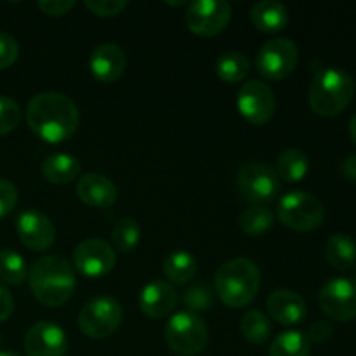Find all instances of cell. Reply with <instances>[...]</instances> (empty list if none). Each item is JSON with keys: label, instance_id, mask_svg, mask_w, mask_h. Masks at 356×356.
<instances>
[{"label": "cell", "instance_id": "cell-1", "mask_svg": "<svg viewBox=\"0 0 356 356\" xmlns=\"http://www.w3.org/2000/svg\"><path fill=\"white\" fill-rule=\"evenodd\" d=\"M26 122L33 134L45 143H63L79 129L80 113L68 96L45 90L30 99Z\"/></svg>", "mask_w": 356, "mask_h": 356}, {"label": "cell", "instance_id": "cell-2", "mask_svg": "<svg viewBox=\"0 0 356 356\" xmlns=\"http://www.w3.org/2000/svg\"><path fill=\"white\" fill-rule=\"evenodd\" d=\"M31 294L47 308H59L73 298L76 289L75 271L61 256H44L28 271Z\"/></svg>", "mask_w": 356, "mask_h": 356}, {"label": "cell", "instance_id": "cell-3", "mask_svg": "<svg viewBox=\"0 0 356 356\" xmlns=\"http://www.w3.org/2000/svg\"><path fill=\"white\" fill-rule=\"evenodd\" d=\"M261 287V271L252 259L235 257L221 264L214 277L219 299L229 308H243L256 299Z\"/></svg>", "mask_w": 356, "mask_h": 356}, {"label": "cell", "instance_id": "cell-4", "mask_svg": "<svg viewBox=\"0 0 356 356\" xmlns=\"http://www.w3.org/2000/svg\"><path fill=\"white\" fill-rule=\"evenodd\" d=\"M355 80L341 68H322L309 87V106L320 117H336L353 101Z\"/></svg>", "mask_w": 356, "mask_h": 356}, {"label": "cell", "instance_id": "cell-5", "mask_svg": "<svg viewBox=\"0 0 356 356\" xmlns=\"http://www.w3.org/2000/svg\"><path fill=\"white\" fill-rule=\"evenodd\" d=\"M167 346L179 356H195L205 350L209 330L204 320L190 312H179L165 323Z\"/></svg>", "mask_w": 356, "mask_h": 356}, {"label": "cell", "instance_id": "cell-6", "mask_svg": "<svg viewBox=\"0 0 356 356\" xmlns=\"http://www.w3.org/2000/svg\"><path fill=\"white\" fill-rule=\"evenodd\" d=\"M277 216L287 228L308 233L322 226L325 219V207L315 195L306 191H291L278 202Z\"/></svg>", "mask_w": 356, "mask_h": 356}, {"label": "cell", "instance_id": "cell-7", "mask_svg": "<svg viewBox=\"0 0 356 356\" xmlns=\"http://www.w3.org/2000/svg\"><path fill=\"white\" fill-rule=\"evenodd\" d=\"M124 318L120 302L108 296L90 299L79 313V327L89 339H106L113 336Z\"/></svg>", "mask_w": 356, "mask_h": 356}, {"label": "cell", "instance_id": "cell-8", "mask_svg": "<svg viewBox=\"0 0 356 356\" xmlns=\"http://www.w3.org/2000/svg\"><path fill=\"white\" fill-rule=\"evenodd\" d=\"M236 186L243 198L254 205L270 204L282 193L277 170L263 162L243 163L236 174Z\"/></svg>", "mask_w": 356, "mask_h": 356}, {"label": "cell", "instance_id": "cell-9", "mask_svg": "<svg viewBox=\"0 0 356 356\" xmlns=\"http://www.w3.org/2000/svg\"><path fill=\"white\" fill-rule=\"evenodd\" d=\"M232 21V6L225 0H195L188 3L186 26L198 37H214Z\"/></svg>", "mask_w": 356, "mask_h": 356}, {"label": "cell", "instance_id": "cell-10", "mask_svg": "<svg viewBox=\"0 0 356 356\" xmlns=\"http://www.w3.org/2000/svg\"><path fill=\"white\" fill-rule=\"evenodd\" d=\"M299 51L291 38H275L266 42L257 54V70L270 80H284L296 70Z\"/></svg>", "mask_w": 356, "mask_h": 356}, {"label": "cell", "instance_id": "cell-11", "mask_svg": "<svg viewBox=\"0 0 356 356\" xmlns=\"http://www.w3.org/2000/svg\"><path fill=\"white\" fill-rule=\"evenodd\" d=\"M236 106L240 115L252 125H264L271 120L277 108L275 92L268 83L250 80L240 87L236 94Z\"/></svg>", "mask_w": 356, "mask_h": 356}, {"label": "cell", "instance_id": "cell-12", "mask_svg": "<svg viewBox=\"0 0 356 356\" xmlns=\"http://www.w3.org/2000/svg\"><path fill=\"white\" fill-rule=\"evenodd\" d=\"M320 309L336 322L356 318V284L350 278H332L318 294Z\"/></svg>", "mask_w": 356, "mask_h": 356}, {"label": "cell", "instance_id": "cell-13", "mask_svg": "<svg viewBox=\"0 0 356 356\" xmlns=\"http://www.w3.org/2000/svg\"><path fill=\"white\" fill-rule=\"evenodd\" d=\"M115 250L101 238H87L73 250V266L87 278H101L115 266Z\"/></svg>", "mask_w": 356, "mask_h": 356}, {"label": "cell", "instance_id": "cell-14", "mask_svg": "<svg viewBox=\"0 0 356 356\" xmlns=\"http://www.w3.org/2000/svg\"><path fill=\"white\" fill-rule=\"evenodd\" d=\"M16 232L21 243L33 252H44L56 240L54 225L38 211L21 212L16 221Z\"/></svg>", "mask_w": 356, "mask_h": 356}, {"label": "cell", "instance_id": "cell-15", "mask_svg": "<svg viewBox=\"0 0 356 356\" xmlns=\"http://www.w3.org/2000/svg\"><path fill=\"white\" fill-rule=\"evenodd\" d=\"M24 350L28 356H66L68 337L58 323L38 322L26 332Z\"/></svg>", "mask_w": 356, "mask_h": 356}, {"label": "cell", "instance_id": "cell-16", "mask_svg": "<svg viewBox=\"0 0 356 356\" xmlns=\"http://www.w3.org/2000/svg\"><path fill=\"white\" fill-rule=\"evenodd\" d=\"M89 68L94 79L103 83L117 82L127 68L125 52L117 44H101L92 51L89 59Z\"/></svg>", "mask_w": 356, "mask_h": 356}, {"label": "cell", "instance_id": "cell-17", "mask_svg": "<svg viewBox=\"0 0 356 356\" xmlns=\"http://www.w3.org/2000/svg\"><path fill=\"white\" fill-rule=\"evenodd\" d=\"M76 195L86 205L94 209H110L118 198V188L101 172H87L76 183Z\"/></svg>", "mask_w": 356, "mask_h": 356}, {"label": "cell", "instance_id": "cell-18", "mask_svg": "<svg viewBox=\"0 0 356 356\" xmlns=\"http://www.w3.org/2000/svg\"><path fill=\"white\" fill-rule=\"evenodd\" d=\"M177 294L172 284L163 280L149 282L139 294V308L148 318L160 320L169 316L176 306Z\"/></svg>", "mask_w": 356, "mask_h": 356}, {"label": "cell", "instance_id": "cell-19", "mask_svg": "<svg viewBox=\"0 0 356 356\" xmlns=\"http://www.w3.org/2000/svg\"><path fill=\"white\" fill-rule=\"evenodd\" d=\"M268 313L282 325H298L306 318V302L298 292L291 289H278L271 292L266 301Z\"/></svg>", "mask_w": 356, "mask_h": 356}, {"label": "cell", "instance_id": "cell-20", "mask_svg": "<svg viewBox=\"0 0 356 356\" xmlns=\"http://www.w3.org/2000/svg\"><path fill=\"white\" fill-rule=\"evenodd\" d=\"M250 21L264 33H277L289 24V10L277 0H261L250 9Z\"/></svg>", "mask_w": 356, "mask_h": 356}, {"label": "cell", "instance_id": "cell-21", "mask_svg": "<svg viewBox=\"0 0 356 356\" xmlns=\"http://www.w3.org/2000/svg\"><path fill=\"white\" fill-rule=\"evenodd\" d=\"M82 163L76 156L68 153H54L49 155L42 163V174L52 184H68L80 174Z\"/></svg>", "mask_w": 356, "mask_h": 356}, {"label": "cell", "instance_id": "cell-22", "mask_svg": "<svg viewBox=\"0 0 356 356\" xmlns=\"http://www.w3.org/2000/svg\"><path fill=\"white\" fill-rule=\"evenodd\" d=\"M325 257L334 270H351L356 264V242L346 233H336L327 242Z\"/></svg>", "mask_w": 356, "mask_h": 356}, {"label": "cell", "instance_id": "cell-23", "mask_svg": "<svg viewBox=\"0 0 356 356\" xmlns=\"http://www.w3.org/2000/svg\"><path fill=\"white\" fill-rule=\"evenodd\" d=\"M198 264L193 254L186 250H174L163 261V273L172 284L184 285L197 275Z\"/></svg>", "mask_w": 356, "mask_h": 356}, {"label": "cell", "instance_id": "cell-24", "mask_svg": "<svg viewBox=\"0 0 356 356\" xmlns=\"http://www.w3.org/2000/svg\"><path fill=\"white\" fill-rule=\"evenodd\" d=\"M309 169L308 156L298 148H289L278 155L277 160V174L280 181L285 183H299L306 177Z\"/></svg>", "mask_w": 356, "mask_h": 356}, {"label": "cell", "instance_id": "cell-25", "mask_svg": "<svg viewBox=\"0 0 356 356\" xmlns=\"http://www.w3.org/2000/svg\"><path fill=\"white\" fill-rule=\"evenodd\" d=\"M250 72V61L245 54L236 51L225 52L216 61V75L228 83L242 82Z\"/></svg>", "mask_w": 356, "mask_h": 356}, {"label": "cell", "instance_id": "cell-26", "mask_svg": "<svg viewBox=\"0 0 356 356\" xmlns=\"http://www.w3.org/2000/svg\"><path fill=\"white\" fill-rule=\"evenodd\" d=\"M312 348L306 334L299 330H287L280 332L270 346L268 356H309Z\"/></svg>", "mask_w": 356, "mask_h": 356}, {"label": "cell", "instance_id": "cell-27", "mask_svg": "<svg viewBox=\"0 0 356 356\" xmlns=\"http://www.w3.org/2000/svg\"><path fill=\"white\" fill-rule=\"evenodd\" d=\"M275 214L271 209L264 205H252L250 209L242 212L238 219V226L245 235L261 236L273 226Z\"/></svg>", "mask_w": 356, "mask_h": 356}, {"label": "cell", "instance_id": "cell-28", "mask_svg": "<svg viewBox=\"0 0 356 356\" xmlns=\"http://www.w3.org/2000/svg\"><path fill=\"white\" fill-rule=\"evenodd\" d=\"M28 278L26 261L13 249L0 250V280L9 285H19Z\"/></svg>", "mask_w": 356, "mask_h": 356}, {"label": "cell", "instance_id": "cell-29", "mask_svg": "<svg viewBox=\"0 0 356 356\" xmlns=\"http://www.w3.org/2000/svg\"><path fill=\"white\" fill-rule=\"evenodd\" d=\"M242 336L250 344H264L271 336V322L264 313L247 312L242 318Z\"/></svg>", "mask_w": 356, "mask_h": 356}, {"label": "cell", "instance_id": "cell-30", "mask_svg": "<svg viewBox=\"0 0 356 356\" xmlns=\"http://www.w3.org/2000/svg\"><path fill=\"white\" fill-rule=\"evenodd\" d=\"M139 238H141V228H139L138 221L131 218L120 219L111 232L115 249L124 254L132 252L138 247Z\"/></svg>", "mask_w": 356, "mask_h": 356}, {"label": "cell", "instance_id": "cell-31", "mask_svg": "<svg viewBox=\"0 0 356 356\" xmlns=\"http://www.w3.org/2000/svg\"><path fill=\"white\" fill-rule=\"evenodd\" d=\"M183 302L190 313H200L207 312L214 305V294H212L211 287L205 284H195L188 287L183 294Z\"/></svg>", "mask_w": 356, "mask_h": 356}, {"label": "cell", "instance_id": "cell-32", "mask_svg": "<svg viewBox=\"0 0 356 356\" xmlns=\"http://www.w3.org/2000/svg\"><path fill=\"white\" fill-rule=\"evenodd\" d=\"M21 120L19 104L7 96H0V136H6L17 127Z\"/></svg>", "mask_w": 356, "mask_h": 356}, {"label": "cell", "instance_id": "cell-33", "mask_svg": "<svg viewBox=\"0 0 356 356\" xmlns=\"http://www.w3.org/2000/svg\"><path fill=\"white\" fill-rule=\"evenodd\" d=\"M86 7L101 17H113L127 7L125 0H86Z\"/></svg>", "mask_w": 356, "mask_h": 356}, {"label": "cell", "instance_id": "cell-34", "mask_svg": "<svg viewBox=\"0 0 356 356\" xmlns=\"http://www.w3.org/2000/svg\"><path fill=\"white\" fill-rule=\"evenodd\" d=\"M19 56V45L16 38L9 33L0 31V70H6L16 63Z\"/></svg>", "mask_w": 356, "mask_h": 356}, {"label": "cell", "instance_id": "cell-35", "mask_svg": "<svg viewBox=\"0 0 356 356\" xmlns=\"http://www.w3.org/2000/svg\"><path fill=\"white\" fill-rule=\"evenodd\" d=\"M17 205V190L9 179L0 177V219L9 216Z\"/></svg>", "mask_w": 356, "mask_h": 356}, {"label": "cell", "instance_id": "cell-36", "mask_svg": "<svg viewBox=\"0 0 356 356\" xmlns=\"http://www.w3.org/2000/svg\"><path fill=\"white\" fill-rule=\"evenodd\" d=\"M76 3L73 0H40L37 2V7L47 16H63L70 13Z\"/></svg>", "mask_w": 356, "mask_h": 356}, {"label": "cell", "instance_id": "cell-37", "mask_svg": "<svg viewBox=\"0 0 356 356\" xmlns=\"http://www.w3.org/2000/svg\"><path fill=\"white\" fill-rule=\"evenodd\" d=\"M332 332V323L327 322V320H316V322H313L312 325H309L306 337H308L309 343H325L327 339H330Z\"/></svg>", "mask_w": 356, "mask_h": 356}, {"label": "cell", "instance_id": "cell-38", "mask_svg": "<svg viewBox=\"0 0 356 356\" xmlns=\"http://www.w3.org/2000/svg\"><path fill=\"white\" fill-rule=\"evenodd\" d=\"M14 312V298L9 292V289L0 284V322L9 320V316Z\"/></svg>", "mask_w": 356, "mask_h": 356}, {"label": "cell", "instance_id": "cell-39", "mask_svg": "<svg viewBox=\"0 0 356 356\" xmlns=\"http://www.w3.org/2000/svg\"><path fill=\"white\" fill-rule=\"evenodd\" d=\"M341 172L346 177L348 181H353L356 183V153H351L341 163Z\"/></svg>", "mask_w": 356, "mask_h": 356}, {"label": "cell", "instance_id": "cell-40", "mask_svg": "<svg viewBox=\"0 0 356 356\" xmlns=\"http://www.w3.org/2000/svg\"><path fill=\"white\" fill-rule=\"evenodd\" d=\"M350 136L356 145V113L353 115V118H351V122H350Z\"/></svg>", "mask_w": 356, "mask_h": 356}, {"label": "cell", "instance_id": "cell-41", "mask_svg": "<svg viewBox=\"0 0 356 356\" xmlns=\"http://www.w3.org/2000/svg\"><path fill=\"white\" fill-rule=\"evenodd\" d=\"M0 356H21V355L14 353V351H0Z\"/></svg>", "mask_w": 356, "mask_h": 356}, {"label": "cell", "instance_id": "cell-42", "mask_svg": "<svg viewBox=\"0 0 356 356\" xmlns=\"http://www.w3.org/2000/svg\"><path fill=\"white\" fill-rule=\"evenodd\" d=\"M353 282L356 284V268H355V280H353Z\"/></svg>", "mask_w": 356, "mask_h": 356}, {"label": "cell", "instance_id": "cell-43", "mask_svg": "<svg viewBox=\"0 0 356 356\" xmlns=\"http://www.w3.org/2000/svg\"><path fill=\"white\" fill-rule=\"evenodd\" d=\"M0 343H2V336H0Z\"/></svg>", "mask_w": 356, "mask_h": 356}]
</instances>
